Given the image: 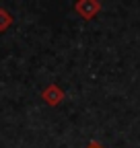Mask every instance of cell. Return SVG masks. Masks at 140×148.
Segmentation results:
<instances>
[{
    "label": "cell",
    "mask_w": 140,
    "mask_h": 148,
    "mask_svg": "<svg viewBox=\"0 0 140 148\" xmlns=\"http://www.w3.org/2000/svg\"><path fill=\"white\" fill-rule=\"evenodd\" d=\"M97 8H99V4H93V2H89V4H76V10H80L84 14V18H91L93 12H97Z\"/></svg>",
    "instance_id": "cell-1"
},
{
    "label": "cell",
    "mask_w": 140,
    "mask_h": 148,
    "mask_svg": "<svg viewBox=\"0 0 140 148\" xmlns=\"http://www.w3.org/2000/svg\"><path fill=\"white\" fill-rule=\"evenodd\" d=\"M45 97H49V99H47V101H49V103H56V101H58V99H60V92H58V90H56V88H49V90H47V92H45Z\"/></svg>",
    "instance_id": "cell-2"
},
{
    "label": "cell",
    "mask_w": 140,
    "mask_h": 148,
    "mask_svg": "<svg viewBox=\"0 0 140 148\" xmlns=\"http://www.w3.org/2000/svg\"><path fill=\"white\" fill-rule=\"evenodd\" d=\"M89 148H101V146H99V144H91Z\"/></svg>",
    "instance_id": "cell-3"
}]
</instances>
